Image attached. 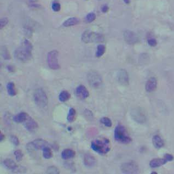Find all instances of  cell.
<instances>
[{"instance_id":"obj_1","label":"cell","mask_w":174,"mask_h":174,"mask_svg":"<svg viewBox=\"0 0 174 174\" xmlns=\"http://www.w3.org/2000/svg\"><path fill=\"white\" fill-rule=\"evenodd\" d=\"M33 46L31 43L27 39H24L20 46L14 51V57L20 62L27 63L32 58V51Z\"/></svg>"},{"instance_id":"obj_2","label":"cell","mask_w":174,"mask_h":174,"mask_svg":"<svg viewBox=\"0 0 174 174\" xmlns=\"http://www.w3.org/2000/svg\"><path fill=\"white\" fill-rule=\"evenodd\" d=\"M91 148L99 155H105L111 150V142L107 138L100 137L95 139L91 142Z\"/></svg>"},{"instance_id":"obj_3","label":"cell","mask_w":174,"mask_h":174,"mask_svg":"<svg viewBox=\"0 0 174 174\" xmlns=\"http://www.w3.org/2000/svg\"><path fill=\"white\" fill-rule=\"evenodd\" d=\"M114 137L116 141L123 144H128L132 141L125 127L121 124L116 126L114 132Z\"/></svg>"},{"instance_id":"obj_4","label":"cell","mask_w":174,"mask_h":174,"mask_svg":"<svg viewBox=\"0 0 174 174\" xmlns=\"http://www.w3.org/2000/svg\"><path fill=\"white\" fill-rule=\"evenodd\" d=\"M34 99L35 103L40 108L42 109L47 108L48 105V97L42 89H37L35 91Z\"/></svg>"},{"instance_id":"obj_5","label":"cell","mask_w":174,"mask_h":174,"mask_svg":"<svg viewBox=\"0 0 174 174\" xmlns=\"http://www.w3.org/2000/svg\"><path fill=\"white\" fill-rule=\"evenodd\" d=\"M82 41L86 43H100L104 40V36L95 32L87 30L84 31L82 35Z\"/></svg>"},{"instance_id":"obj_6","label":"cell","mask_w":174,"mask_h":174,"mask_svg":"<svg viewBox=\"0 0 174 174\" xmlns=\"http://www.w3.org/2000/svg\"><path fill=\"white\" fill-rule=\"evenodd\" d=\"M89 85L93 89H98L102 85V79L100 74L94 70H91L87 75Z\"/></svg>"},{"instance_id":"obj_7","label":"cell","mask_w":174,"mask_h":174,"mask_svg":"<svg viewBox=\"0 0 174 174\" xmlns=\"http://www.w3.org/2000/svg\"><path fill=\"white\" fill-rule=\"evenodd\" d=\"M48 144V142L45 139H37L27 143L26 148L27 151L29 152H32L43 149L44 147L47 146Z\"/></svg>"},{"instance_id":"obj_8","label":"cell","mask_w":174,"mask_h":174,"mask_svg":"<svg viewBox=\"0 0 174 174\" xmlns=\"http://www.w3.org/2000/svg\"><path fill=\"white\" fill-rule=\"evenodd\" d=\"M59 52L57 50L49 52L47 55V63L50 69L53 70L59 69L60 66L58 61Z\"/></svg>"},{"instance_id":"obj_9","label":"cell","mask_w":174,"mask_h":174,"mask_svg":"<svg viewBox=\"0 0 174 174\" xmlns=\"http://www.w3.org/2000/svg\"><path fill=\"white\" fill-rule=\"evenodd\" d=\"M121 170L124 174H137L139 171V167L135 162H125L122 164Z\"/></svg>"},{"instance_id":"obj_10","label":"cell","mask_w":174,"mask_h":174,"mask_svg":"<svg viewBox=\"0 0 174 174\" xmlns=\"http://www.w3.org/2000/svg\"><path fill=\"white\" fill-rule=\"evenodd\" d=\"M123 36L125 42L129 45H134L139 41L138 36L133 31L126 30L124 32Z\"/></svg>"},{"instance_id":"obj_11","label":"cell","mask_w":174,"mask_h":174,"mask_svg":"<svg viewBox=\"0 0 174 174\" xmlns=\"http://www.w3.org/2000/svg\"><path fill=\"white\" fill-rule=\"evenodd\" d=\"M118 81L123 86L129 85V76L127 71L124 69L120 70L117 75Z\"/></svg>"},{"instance_id":"obj_12","label":"cell","mask_w":174,"mask_h":174,"mask_svg":"<svg viewBox=\"0 0 174 174\" xmlns=\"http://www.w3.org/2000/svg\"><path fill=\"white\" fill-rule=\"evenodd\" d=\"M76 96L81 100H85L89 97V93L88 90L84 85L78 86L76 89Z\"/></svg>"},{"instance_id":"obj_13","label":"cell","mask_w":174,"mask_h":174,"mask_svg":"<svg viewBox=\"0 0 174 174\" xmlns=\"http://www.w3.org/2000/svg\"><path fill=\"white\" fill-rule=\"evenodd\" d=\"M157 87V81L155 77H152L147 81L145 89L148 92H152L155 91Z\"/></svg>"},{"instance_id":"obj_14","label":"cell","mask_w":174,"mask_h":174,"mask_svg":"<svg viewBox=\"0 0 174 174\" xmlns=\"http://www.w3.org/2000/svg\"><path fill=\"white\" fill-rule=\"evenodd\" d=\"M25 128L29 131H33L38 128L37 123L30 116L27 119V120L24 123Z\"/></svg>"},{"instance_id":"obj_15","label":"cell","mask_w":174,"mask_h":174,"mask_svg":"<svg viewBox=\"0 0 174 174\" xmlns=\"http://www.w3.org/2000/svg\"><path fill=\"white\" fill-rule=\"evenodd\" d=\"M96 163V159L93 155L89 154H86L84 155V164L86 166L89 168H92L95 166Z\"/></svg>"},{"instance_id":"obj_16","label":"cell","mask_w":174,"mask_h":174,"mask_svg":"<svg viewBox=\"0 0 174 174\" xmlns=\"http://www.w3.org/2000/svg\"><path fill=\"white\" fill-rule=\"evenodd\" d=\"M4 166L8 169L11 170L13 173H16L18 166L17 165L15 162L11 159H6L4 161Z\"/></svg>"},{"instance_id":"obj_17","label":"cell","mask_w":174,"mask_h":174,"mask_svg":"<svg viewBox=\"0 0 174 174\" xmlns=\"http://www.w3.org/2000/svg\"><path fill=\"white\" fill-rule=\"evenodd\" d=\"M29 117H30L29 115L27 113L21 112L14 116L13 120L17 123L24 124Z\"/></svg>"},{"instance_id":"obj_18","label":"cell","mask_w":174,"mask_h":174,"mask_svg":"<svg viewBox=\"0 0 174 174\" xmlns=\"http://www.w3.org/2000/svg\"><path fill=\"white\" fill-rule=\"evenodd\" d=\"M168 162V160L165 158H157L152 159L150 162V166L152 168H157L160 166H163Z\"/></svg>"},{"instance_id":"obj_19","label":"cell","mask_w":174,"mask_h":174,"mask_svg":"<svg viewBox=\"0 0 174 174\" xmlns=\"http://www.w3.org/2000/svg\"><path fill=\"white\" fill-rule=\"evenodd\" d=\"M76 155V152L71 149H65L61 152V158L64 160L73 158Z\"/></svg>"},{"instance_id":"obj_20","label":"cell","mask_w":174,"mask_h":174,"mask_svg":"<svg viewBox=\"0 0 174 174\" xmlns=\"http://www.w3.org/2000/svg\"><path fill=\"white\" fill-rule=\"evenodd\" d=\"M152 142L154 147L158 149L162 148L164 145L163 139L159 135H155L153 137Z\"/></svg>"},{"instance_id":"obj_21","label":"cell","mask_w":174,"mask_h":174,"mask_svg":"<svg viewBox=\"0 0 174 174\" xmlns=\"http://www.w3.org/2000/svg\"><path fill=\"white\" fill-rule=\"evenodd\" d=\"M80 19L76 17H72L66 20L63 25L65 27H68L76 25L77 24L80 23Z\"/></svg>"},{"instance_id":"obj_22","label":"cell","mask_w":174,"mask_h":174,"mask_svg":"<svg viewBox=\"0 0 174 174\" xmlns=\"http://www.w3.org/2000/svg\"><path fill=\"white\" fill-rule=\"evenodd\" d=\"M7 89L8 95L12 97H13L17 95V91L15 89V85L13 82H10L8 83L7 85Z\"/></svg>"},{"instance_id":"obj_23","label":"cell","mask_w":174,"mask_h":174,"mask_svg":"<svg viewBox=\"0 0 174 174\" xmlns=\"http://www.w3.org/2000/svg\"><path fill=\"white\" fill-rule=\"evenodd\" d=\"M71 98V95L67 91H63L59 96V100L61 102H65L68 101Z\"/></svg>"},{"instance_id":"obj_24","label":"cell","mask_w":174,"mask_h":174,"mask_svg":"<svg viewBox=\"0 0 174 174\" xmlns=\"http://www.w3.org/2000/svg\"><path fill=\"white\" fill-rule=\"evenodd\" d=\"M43 157L45 159H49L53 157L52 149L48 146H45L43 148Z\"/></svg>"},{"instance_id":"obj_25","label":"cell","mask_w":174,"mask_h":174,"mask_svg":"<svg viewBox=\"0 0 174 174\" xmlns=\"http://www.w3.org/2000/svg\"><path fill=\"white\" fill-rule=\"evenodd\" d=\"M132 116L134 119L136 120V121L138 123H143L142 120H144L145 119L144 114H142L141 112L138 110H135V112L133 113Z\"/></svg>"},{"instance_id":"obj_26","label":"cell","mask_w":174,"mask_h":174,"mask_svg":"<svg viewBox=\"0 0 174 174\" xmlns=\"http://www.w3.org/2000/svg\"><path fill=\"white\" fill-rule=\"evenodd\" d=\"M76 117V110L73 108H71L69 109L68 115V121L70 123H72L74 121Z\"/></svg>"},{"instance_id":"obj_27","label":"cell","mask_w":174,"mask_h":174,"mask_svg":"<svg viewBox=\"0 0 174 174\" xmlns=\"http://www.w3.org/2000/svg\"><path fill=\"white\" fill-rule=\"evenodd\" d=\"M105 51H106V47L103 45H99L97 47L96 57L97 58H100L104 54Z\"/></svg>"},{"instance_id":"obj_28","label":"cell","mask_w":174,"mask_h":174,"mask_svg":"<svg viewBox=\"0 0 174 174\" xmlns=\"http://www.w3.org/2000/svg\"><path fill=\"white\" fill-rule=\"evenodd\" d=\"M100 122L107 128H111L112 126V121L111 120L110 118H109L107 117L102 118L100 120Z\"/></svg>"},{"instance_id":"obj_29","label":"cell","mask_w":174,"mask_h":174,"mask_svg":"<svg viewBox=\"0 0 174 174\" xmlns=\"http://www.w3.org/2000/svg\"><path fill=\"white\" fill-rule=\"evenodd\" d=\"M46 173L50 174H59L60 171L55 166H49L47 170Z\"/></svg>"},{"instance_id":"obj_30","label":"cell","mask_w":174,"mask_h":174,"mask_svg":"<svg viewBox=\"0 0 174 174\" xmlns=\"http://www.w3.org/2000/svg\"><path fill=\"white\" fill-rule=\"evenodd\" d=\"M95 19H96V15L94 13H93V12L88 13L86 17V21L88 23L93 22Z\"/></svg>"},{"instance_id":"obj_31","label":"cell","mask_w":174,"mask_h":174,"mask_svg":"<svg viewBox=\"0 0 174 174\" xmlns=\"http://www.w3.org/2000/svg\"><path fill=\"white\" fill-rule=\"evenodd\" d=\"M1 54L4 59H11L10 54H9L8 51L7 50V49L5 47H3V48L1 49Z\"/></svg>"},{"instance_id":"obj_32","label":"cell","mask_w":174,"mask_h":174,"mask_svg":"<svg viewBox=\"0 0 174 174\" xmlns=\"http://www.w3.org/2000/svg\"><path fill=\"white\" fill-rule=\"evenodd\" d=\"M14 155H15V159L18 162H20L23 159V152L20 150H17L14 151Z\"/></svg>"},{"instance_id":"obj_33","label":"cell","mask_w":174,"mask_h":174,"mask_svg":"<svg viewBox=\"0 0 174 174\" xmlns=\"http://www.w3.org/2000/svg\"><path fill=\"white\" fill-rule=\"evenodd\" d=\"M52 8L54 12H59L61 9V5L59 2H54L52 4Z\"/></svg>"},{"instance_id":"obj_34","label":"cell","mask_w":174,"mask_h":174,"mask_svg":"<svg viewBox=\"0 0 174 174\" xmlns=\"http://www.w3.org/2000/svg\"><path fill=\"white\" fill-rule=\"evenodd\" d=\"M10 140L13 143V144L15 146H19V140L18 139V138L15 136H11L10 137Z\"/></svg>"},{"instance_id":"obj_35","label":"cell","mask_w":174,"mask_h":174,"mask_svg":"<svg viewBox=\"0 0 174 174\" xmlns=\"http://www.w3.org/2000/svg\"><path fill=\"white\" fill-rule=\"evenodd\" d=\"M8 22V20L7 18H3L1 19L0 21V27L1 29H2L3 27H4Z\"/></svg>"},{"instance_id":"obj_36","label":"cell","mask_w":174,"mask_h":174,"mask_svg":"<svg viewBox=\"0 0 174 174\" xmlns=\"http://www.w3.org/2000/svg\"><path fill=\"white\" fill-rule=\"evenodd\" d=\"M148 43L150 46L152 47H155L157 45V42L155 39H151L148 40Z\"/></svg>"},{"instance_id":"obj_37","label":"cell","mask_w":174,"mask_h":174,"mask_svg":"<svg viewBox=\"0 0 174 174\" xmlns=\"http://www.w3.org/2000/svg\"><path fill=\"white\" fill-rule=\"evenodd\" d=\"M164 158L166 159L167 160H168V162H171V161H172V160H174V158L173 155H172L170 154L167 153V154H165V155H164Z\"/></svg>"},{"instance_id":"obj_38","label":"cell","mask_w":174,"mask_h":174,"mask_svg":"<svg viewBox=\"0 0 174 174\" xmlns=\"http://www.w3.org/2000/svg\"><path fill=\"white\" fill-rule=\"evenodd\" d=\"M109 9V8L107 5H103L101 7V11L103 13H106V12H108Z\"/></svg>"},{"instance_id":"obj_39","label":"cell","mask_w":174,"mask_h":174,"mask_svg":"<svg viewBox=\"0 0 174 174\" xmlns=\"http://www.w3.org/2000/svg\"><path fill=\"white\" fill-rule=\"evenodd\" d=\"M7 69L9 72H14L15 71V67L13 66H7Z\"/></svg>"},{"instance_id":"obj_40","label":"cell","mask_w":174,"mask_h":174,"mask_svg":"<svg viewBox=\"0 0 174 174\" xmlns=\"http://www.w3.org/2000/svg\"><path fill=\"white\" fill-rule=\"evenodd\" d=\"M4 134L2 133V132H0V141L2 142L4 140Z\"/></svg>"},{"instance_id":"obj_41","label":"cell","mask_w":174,"mask_h":174,"mask_svg":"<svg viewBox=\"0 0 174 174\" xmlns=\"http://www.w3.org/2000/svg\"><path fill=\"white\" fill-rule=\"evenodd\" d=\"M123 1L125 2L126 4H129L130 3V0H123Z\"/></svg>"},{"instance_id":"obj_42","label":"cell","mask_w":174,"mask_h":174,"mask_svg":"<svg viewBox=\"0 0 174 174\" xmlns=\"http://www.w3.org/2000/svg\"><path fill=\"white\" fill-rule=\"evenodd\" d=\"M151 174H157V173H155V172H153V173H152Z\"/></svg>"}]
</instances>
